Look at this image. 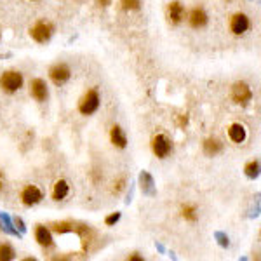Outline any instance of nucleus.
Here are the masks:
<instances>
[{"mask_svg": "<svg viewBox=\"0 0 261 261\" xmlns=\"http://www.w3.org/2000/svg\"><path fill=\"white\" fill-rule=\"evenodd\" d=\"M186 122H188V115H186V114H181V115H179V117H178V124L181 126V128H185Z\"/></svg>", "mask_w": 261, "mask_h": 261, "instance_id": "24", "label": "nucleus"}, {"mask_svg": "<svg viewBox=\"0 0 261 261\" xmlns=\"http://www.w3.org/2000/svg\"><path fill=\"white\" fill-rule=\"evenodd\" d=\"M110 141L114 146L121 148V150H124V148L128 146V136H126L124 129H122L121 126H114V128L110 129Z\"/></svg>", "mask_w": 261, "mask_h": 261, "instance_id": "15", "label": "nucleus"}, {"mask_svg": "<svg viewBox=\"0 0 261 261\" xmlns=\"http://www.w3.org/2000/svg\"><path fill=\"white\" fill-rule=\"evenodd\" d=\"M52 230H54L56 234H66V232H72L73 227L70 223H56Z\"/></svg>", "mask_w": 261, "mask_h": 261, "instance_id": "21", "label": "nucleus"}, {"mask_svg": "<svg viewBox=\"0 0 261 261\" xmlns=\"http://www.w3.org/2000/svg\"><path fill=\"white\" fill-rule=\"evenodd\" d=\"M30 2H38V0H30Z\"/></svg>", "mask_w": 261, "mask_h": 261, "instance_id": "28", "label": "nucleus"}, {"mask_svg": "<svg viewBox=\"0 0 261 261\" xmlns=\"http://www.w3.org/2000/svg\"><path fill=\"white\" fill-rule=\"evenodd\" d=\"M244 171H246V176H248V178H251V179L258 178L260 176V162L258 160H251L249 164H246Z\"/></svg>", "mask_w": 261, "mask_h": 261, "instance_id": "18", "label": "nucleus"}, {"mask_svg": "<svg viewBox=\"0 0 261 261\" xmlns=\"http://www.w3.org/2000/svg\"><path fill=\"white\" fill-rule=\"evenodd\" d=\"M202 150L204 153L209 155V157H216L218 153L223 151V143H221L218 137H207L202 143Z\"/></svg>", "mask_w": 261, "mask_h": 261, "instance_id": "16", "label": "nucleus"}, {"mask_svg": "<svg viewBox=\"0 0 261 261\" xmlns=\"http://www.w3.org/2000/svg\"><path fill=\"white\" fill-rule=\"evenodd\" d=\"M14 249L10 244H0V261H10L14 260Z\"/></svg>", "mask_w": 261, "mask_h": 261, "instance_id": "19", "label": "nucleus"}, {"mask_svg": "<svg viewBox=\"0 0 261 261\" xmlns=\"http://www.w3.org/2000/svg\"><path fill=\"white\" fill-rule=\"evenodd\" d=\"M52 33H54V24L51 21H37L33 26L30 28V37L31 40H35L37 44H45L51 40Z\"/></svg>", "mask_w": 261, "mask_h": 261, "instance_id": "3", "label": "nucleus"}, {"mask_svg": "<svg viewBox=\"0 0 261 261\" xmlns=\"http://www.w3.org/2000/svg\"><path fill=\"white\" fill-rule=\"evenodd\" d=\"M230 98L237 105H248L253 100V91L246 82H235L230 89Z\"/></svg>", "mask_w": 261, "mask_h": 261, "instance_id": "5", "label": "nucleus"}, {"mask_svg": "<svg viewBox=\"0 0 261 261\" xmlns=\"http://www.w3.org/2000/svg\"><path fill=\"white\" fill-rule=\"evenodd\" d=\"M121 7L124 10H137L141 7V0H121Z\"/></svg>", "mask_w": 261, "mask_h": 261, "instance_id": "20", "label": "nucleus"}, {"mask_svg": "<svg viewBox=\"0 0 261 261\" xmlns=\"http://www.w3.org/2000/svg\"><path fill=\"white\" fill-rule=\"evenodd\" d=\"M35 241H37V244L42 246V248H51V246L54 244L51 230L45 228L44 225H37V228H35Z\"/></svg>", "mask_w": 261, "mask_h": 261, "instance_id": "14", "label": "nucleus"}, {"mask_svg": "<svg viewBox=\"0 0 261 261\" xmlns=\"http://www.w3.org/2000/svg\"><path fill=\"white\" fill-rule=\"evenodd\" d=\"M128 260H129V261H143V258H141V256H137V255H132V256H129Z\"/></svg>", "mask_w": 261, "mask_h": 261, "instance_id": "25", "label": "nucleus"}, {"mask_svg": "<svg viewBox=\"0 0 261 261\" xmlns=\"http://www.w3.org/2000/svg\"><path fill=\"white\" fill-rule=\"evenodd\" d=\"M181 216L185 218V221L188 223H195L199 220V213H197V207L193 204H183L181 206Z\"/></svg>", "mask_w": 261, "mask_h": 261, "instance_id": "17", "label": "nucleus"}, {"mask_svg": "<svg viewBox=\"0 0 261 261\" xmlns=\"http://www.w3.org/2000/svg\"><path fill=\"white\" fill-rule=\"evenodd\" d=\"M172 150V143L165 134H155L151 137V151H153L155 157L165 158Z\"/></svg>", "mask_w": 261, "mask_h": 261, "instance_id": "6", "label": "nucleus"}, {"mask_svg": "<svg viewBox=\"0 0 261 261\" xmlns=\"http://www.w3.org/2000/svg\"><path fill=\"white\" fill-rule=\"evenodd\" d=\"M30 96L33 98L35 101H38V103H42V101L47 100L49 96V89H47V84H45V80L42 79H33L30 82Z\"/></svg>", "mask_w": 261, "mask_h": 261, "instance_id": "11", "label": "nucleus"}, {"mask_svg": "<svg viewBox=\"0 0 261 261\" xmlns=\"http://www.w3.org/2000/svg\"><path fill=\"white\" fill-rule=\"evenodd\" d=\"M98 3H100V5H110L112 0H98Z\"/></svg>", "mask_w": 261, "mask_h": 261, "instance_id": "26", "label": "nucleus"}, {"mask_svg": "<svg viewBox=\"0 0 261 261\" xmlns=\"http://www.w3.org/2000/svg\"><path fill=\"white\" fill-rule=\"evenodd\" d=\"M68 193H70V185L66 179H58V181L52 185L51 197H52V200H56V202L65 200L66 197H68Z\"/></svg>", "mask_w": 261, "mask_h": 261, "instance_id": "13", "label": "nucleus"}, {"mask_svg": "<svg viewBox=\"0 0 261 261\" xmlns=\"http://www.w3.org/2000/svg\"><path fill=\"white\" fill-rule=\"evenodd\" d=\"M23 73L16 72V70H9V72H3L0 75V89L7 94L17 93L23 87Z\"/></svg>", "mask_w": 261, "mask_h": 261, "instance_id": "1", "label": "nucleus"}, {"mask_svg": "<svg viewBox=\"0 0 261 261\" xmlns=\"http://www.w3.org/2000/svg\"><path fill=\"white\" fill-rule=\"evenodd\" d=\"M228 28H230V31L234 35L241 37V35H244L249 31V28H251V19H249L248 14L235 12V14H232L230 21H228Z\"/></svg>", "mask_w": 261, "mask_h": 261, "instance_id": "4", "label": "nucleus"}, {"mask_svg": "<svg viewBox=\"0 0 261 261\" xmlns=\"http://www.w3.org/2000/svg\"><path fill=\"white\" fill-rule=\"evenodd\" d=\"M72 77V70L66 63H56L49 68V79L52 80V84L56 86H63L66 84Z\"/></svg>", "mask_w": 261, "mask_h": 261, "instance_id": "7", "label": "nucleus"}, {"mask_svg": "<svg viewBox=\"0 0 261 261\" xmlns=\"http://www.w3.org/2000/svg\"><path fill=\"white\" fill-rule=\"evenodd\" d=\"M228 137H230V141H234L235 144H241L244 143L246 137H248V130H246V128L241 122H234V124L228 126Z\"/></svg>", "mask_w": 261, "mask_h": 261, "instance_id": "12", "label": "nucleus"}, {"mask_svg": "<svg viewBox=\"0 0 261 261\" xmlns=\"http://www.w3.org/2000/svg\"><path fill=\"white\" fill-rule=\"evenodd\" d=\"M0 190H2V174H0Z\"/></svg>", "mask_w": 261, "mask_h": 261, "instance_id": "27", "label": "nucleus"}, {"mask_svg": "<svg viewBox=\"0 0 261 261\" xmlns=\"http://www.w3.org/2000/svg\"><path fill=\"white\" fill-rule=\"evenodd\" d=\"M124 188H126V178L124 176H121V178L114 183V193H121Z\"/></svg>", "mask_w": 261, "mask_h": 261, "instance_id": "23", "label": "nucleus"}, {"mask_svg": "<svg viewBox=\"0 0 261 261\" xmlns=\"http://www.w3.org/2000/svg\"><path fill=\"white\" fill-rule=\"evenodd\" d=\"M101 107V96L98 93V89H89L79 101V112L82 115H93L100 110Z\"/></svg>", "mask_w": 261, "mask_h": 261, "instance_id": "2", "label": "nucleus"}, {"mask_svg": "<svg viewBox=\"0 0 261 261\" xmlns=\"http://www.w3.org/2000/svg\"><path fill=\"white\" fill-rule=\"evenodd\" d=\"M186 19H188V24L195 30H200V28H206L207 23H209V16H207L206 9L204 7H193L188 14H186Z\"/></svg>", "mask_w": 261, "mask_h": 261, "instance_id": "9", "label": "nucleus"}, {"mask_svg": "<svg viewBox=\"0 0 261 261\" xmlns=\"http://www.w3.org/2000/svg\"><path fill=\"white\" fill-rule=\"evenodd\" d=\"M21 204L26 207H31V206H37V204L42 202V199H44V192H42L38 186L35 185H28L24 186L23 190H21Z\"/></svg>", "mask_w": 261, "mask_h": 261, "instance_id": "8", "label": "nucleus"}, {"mask_svg": "<svg viewBox=\"0 0 261 261\" xmlns=\"http://www.w3.org/2000/svg\"><path fill=\"white\" fill-rule=\"evenodd\" d=\"M119 220H121V213H114V214H110V216L105 218V225H107V227H114Z\"/></svg>", "mask_w": 261, "mask_h": 261, "instance_id": "22", "label": "nucleus"}, {"mask_svg": "<svg viewBox=\"0 0 261 261\" xmlns=\"http://www.w3.org/2000/svg\"><path fill=\"white\" fill-rule=\"evenodd\" d=\"M186 17V9L181 2L174 0L167 5V19L171 24H181Z\"/></svg>", "mask_w": 261, "mask_h": 261, "instance_id": "10", "label": "nucleus"}]
</instances>
